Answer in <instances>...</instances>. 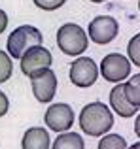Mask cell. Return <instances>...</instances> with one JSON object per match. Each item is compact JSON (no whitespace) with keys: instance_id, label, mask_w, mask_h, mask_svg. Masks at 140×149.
Segmentation results:
<instances>
[{"instance_id":"1","label":"cell","mask_w":140,"mask_h":149,"mask_svg":"<svg viewBox=\"0 0 140 149\" xmlns=\"http://www.w3.org/2000/svg\"><path fill=\"white\" fill-rule=\"evenodd\" d=\"M80 127L87 136L100 138L114 127V115L102 102H91L80 113Z\"/></svg>"},{"instance_id":"2","label":"cell","mask_w":140,"mask_h":149,"mask_svg":"<svg viewBox=\"0 0 140 149\" xmlns=\"http://www.w3.org/2000/svg\"><path fill=\"white\" fill-rule=\"evenodd\" d=\"M57 45L64 55L70 57H78L81 55L89 45L87 32L76 23H64L59 30H57Z\"/></svg>"},{"instance_id":"3","label":"cell","mask_w":140,"mask_h":149,"mask_svg":"<svg viewBox=\"0 0 140 149\" xmlns=\"http://www.w3.org/2000/svg\"><path fill=\"white\" fill-rule=\"evenodd\" d=\"M42 42H44V36H42V32L36 26L21 25L15 30H11V34L8 36L6 49H8V55H10L11 58H21V55L29 47L38 45V44H42Z\"/></svg>"},{"instance_id":"4","label":"cell","mask_w":140,"mask_h":149,"mask_svg":"<svg viewBox=\"0 0 140 149\" xmlns=\"http://www.w3.org/2000/svg\"><path fill=\"white\" fill-rule=\"evenodd\" d=\"M30 87L38 102H51L57 93V76L51 68H42L30 74Z\"/></svg>"},{"instance_id":"5","label":"cell","mask_w":140,"mask_h":149,"mask_svg":"<svg viewBox=\"0 0 140 149\" xmlns=\"http://www.w3.org/2000/svg\"><path fill=\"white\" fill-rule=\"evenodd\" d=\"M99 74H102V79L110 81V83H121L131 74V62L119 53H110L102 58Z\"/></svg>"},{"instance_id":"6","label":"cell","mask_w":140,"mask_h":149,"mask_svg":"<svg viewBox=\"0 0 140 149\" xmlns=\"http://www.w3.org/2000/svg\"><path fill=\"white\" fill-rule=\"evenodd\" d=\"M97 77H99V66L89 57L76 58L70 66V81H72V85L80 89H87L95 85Z\"/></svg>"},{"instance_id":"7","label":"cell","mask_w":140,"mask_h":149,"mask_svg":"<svg viewBox=\"0 0 140 149\" xmlns=\"http://www.w3.org/2000/svg\"><path fill=\"white\" fill-rule=\"evenodd\" d=\"M87 32H89V38L95 44H99V45L110 44L119 32L118 19H114L112 15H99V17H95L89 23Z\"/></svg>"},{"instance_id":"8","label":"cell","mask_w":140,"mask_h":149,"mask_svg":"<svg viewBox=\"0 0 140 149\" xmlns=\"http://www.w3.org/2000/svg\"><path fill=\"white\" fill-rule=\"evenodd\" d=\"M19 61H21V72L25 74V76H30V74L36 72V70L51 66L53 57H51V53H49V49H46L42 44H38V45H32V47L27 49L25 53L21 55Z\"/></svg>"},{"instance_id":"9","label":"cell","mask_w":140,"mask_h":149,"mask_svg":"<svg viewBox=\"0 0 140 149\" xmlns=\"http://www.w3.org/2000/svg\"><path fill=\"white\" fill-rule=\"evenodd\" d=\"M46 125L55 132H66L70 127L74 125V111L68 104H53L48 108L44 117Z\"/></svg>"},{"instance_id":"10","label":"cell","mask_w":140,"mask_h":149,"mask_svg":"<svg viewBox=\"0 0 140 149\" xmlns=\"http://www.w3.org/2000/svg\"><path fill=\"white\" fill-rule=\"evenodd\" d=\"M110 106L119 117H133L138 113V108H134L123 95V83H116V87L110 91Z\"/></svg>"},{"instance_id":"11","label":"cell","mask_w":140,"mask_h":149,"mask_svg":"<svg viewBox=\"0 0 140 149\" xmlns=\"http://www.w3.org/2000/svg\"><path fill=\"white\" fill-rule=\"evenodd\" d=\"M23 149H49V134L42 127H30L23 134L21 140Z\"/></svg>"},{"instance_id":"12","label":"cell","mask_w":140,"mask_h":149,"mask_svg":"<svg viewBox=\"0 0 140 149\" xmlns=\"http://www.w3.org/2000/svg\"><path fill=\"white\" fill-rule=\"evenodd\" d=\"M51 149H85V142L76 132H63L61 136H57Z\"/></svg>"},{"instance_id":"13","label":"cell","mask_w":140,"mask_h":149,"mask_svg":"<svg viewBox=\"0 0 140 149\" xmlns=\"http://www.w3.org/2000/svg\"><path fill=\"white\" fill-rule=\"evenodd\" d=\"M123 95H125V98L129 100L134 108H140V76L138 74H134L133 79L123 83Z\"/></svg>"},{"instance_id":"14","label":"cell","mask_w":140,"mask_h":149,"mask_svg":"<svg viewBox=\"0 0 140 149\" xmlns=\"http://www.w3.org/2000/svg\"><path fill=\"white\" fill-rule=\"evenodd\" d=\"M99 149H127V142L119 134H108L99 142Z\"/></svg>"},{"instance_id":"15","label":"cell","mask_w":140,"mask_h":149,"mask_svg":"<svg viewBox=\"0 0 140 149\" xmlns=\"http://www.w3.org/2000/svg\"><path fill=\"white\" fill-rule=\"evenodd\" d=\"M13 74V64H11V57L6 51L0 49V83L8 81Z\"/></svg>"},{"instance_id":"16","label":"cell","mask_w":140,"mask_h":149,"mask_svg":"<svg viewBox=\"0 0 140 149\" xmlns=\"http://www.w3.org/2000/svg\"><path fill=\"white\" fill-rule=\"evenodd\" d=\"M138 51H140V36H138V34H134L133 40L129 42V47H127V53H129V57H131V61H133L134 66H140Z\"/></svg>"},{"instance_id":"17","label":"cell","mask_w":140,"mask_h":149,"mask_svg":"<svg viewBox=\"0 0 140 149\" xmlns=\"http://www.w3.org/2000/svg\"><path fill=\"white\" fill-rule=\"evenodd\" d=\"M32 2L44 11H53V10H59L66 0H32Z\"/></svg>"},{"instance_id":"18","label":"cell","mask_w":140,"mask_h":149,"mask_svg":"<svg viewBox=\"0 0 140 149\" xmlns=\"http://www.w3.org/2000/svg\"><path fill=\"white\" fill-rule=\"evenodd\" d=\"M8 109H10V100H8V96L4 95L2 91H0V117L6 115Z\"/></svg>"},{"instance_id":"19","label":"cell","mask_w":140,"mask_h":149,"mask_svg":"<svg viewBox=\"0 0 140 149\" xmlns=\"http://www.w3.org/2000/svg\"><path fill=\"white\" fill-rule=\"evenodd\" d=\"M6 26H8V15L4 10H0V34L6 30Z\"/></svg>"},{"instance_id":"20","label":"cell","mask_w":140,"mask_h":149,"mask_svg":"<svg viewBox=\"0 0 140 149\" xmlns=\"http://www.w3.org/2000/svg\"><path fill=\"white\" fill-rule=\"evenodd\" d=\"M138 125H140V119L136 117V119H134V130H136V134H138Z\"/></svg>"},{"instance_id":"21","label":"cell","mask_w":140,"mask_h":149,"mask_svg":"<svg viewBox=\"0 0 140 149\" xmlns=\"http://www.w3.org/2000/svg\"><path fill=\"white\" fill-rule=\"evenodd\" d=\"M127 149H140V143H133V146L127 147Z\"/></svg>"},{"instance_id":"22","label":"cell","mask_w":140,"mask_h":149,"mask_svg":"<svg viewBox=\"0 0 140 149\" xmlns=\"http://www.w3.org/2000/svg\"><path fill=\"white\" fill-rule=\"evenodd\" d=\"M89 2H93V4H100V2H106V0H89Z\"/></svg>"}]
</instances>
